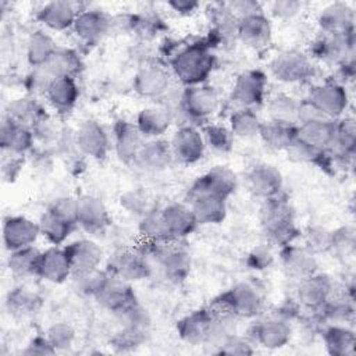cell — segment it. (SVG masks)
I'll return each instance as SVG.
<instances>
[{
	"label": "cell",
	"mask_w": 356,
	"mask_h": 356,
	"mask_svg": "<svg viewBox=\"0 0 356 356\" xmlns=\"http://www.w3.org/2000/svg\"><path fill=\"white\" fill-rule=\"evenodd\" d=\"M235 323L236 318L207 306L179 318L177 321V332L189 345H217L234 332Z\"/></svg>",
	"instance_id": "cell-1"
},
{
	"label": "cell",
	"mask_w": 356,
	"mask_h": 356,
	"mask_svg": "<svg viewBox=\"0 0 356 356\" xmlns=\"http://www.w3.org/2000/svg\"><path fill=\"white\" fill-rule=\"evenodd\" d=\"M260 224L267 241L280 248L293 243L300 236L295 222L293 209L288 197L282 193L264 199L260 207Z\"/></svg>",
	"instance_id": "cell-2"
},
{
	"label": "cell",
	"mask_w": 356,
	"mask_h": 356,
	"mask_svg": "<svg viewBox=\"0 0 356 356\" xmlns=\"http://www.w3.org/2000/svg\"><path fill=\"white\" fill-rule=\"evenodd\" d=\"M175 78L185 86L202 85L216 65L211 46L204 42H195L178 50L170 61Z\"/></svg>",
	"instance_id": "cell-3"
},
{
	"label": "cell",
	"mask_w": 356,
	"mask_h": 356,
	"mask_svg": "<svg viewBox=\"0 0 356 356\" xmlns=\"http://www.w3.org/2000/svg\"><path fill=\"white\" fill-rule=\"evenodd\" d=\"M209 306L236 320L254 318L263 312L264 298L256 285L250 282H238L217 295Z\"/></svg>",
	"instance_id": "cell-4"
},
{
	"label": "cell",
	"mask_w": 356,
	"mask_h": 356,
	"mask_svg": "<svg viewBox=\"0 0 356 356\" xmlns=\"http://www.w3.org/2000/svg\"><path fill=\"white\" fill-rule=\"evenodd\" d=\"M145 252L152 260L153 267H159L163 277L172 284L186 280L191 273V253L179 242L149 243L143 242Z\"/></svg>",
	"instance_id": "cell-5"
},
{
	"label": "cell",
	"mask_w": 356,
	"mask_h": 356,
	"mask_svg": "<svg viewBox=\"0 0 356 356\" xmlns=\"http://www.w3.org/2000/svg\"><path fill=\"white\" fill-rule=\"evenodd\" d=\"M121 328L114 332L110 339L111 346L117 352H129L145 343L150 334V316L139 303L131 306L125 312L117 314Z\"/></svg>",
	"instance_id": "cell-6"
},
{
	"label": "cell",
	"mask_w": 356,
	"mask_h": 356,
	"mask_svg": "<svg viewBox=\"0 0 356 356\" xmlns=\"http://www.w3.org/2000/svg\"><path fill=\"white\" fill-rule=\"evenodd\" d=\"M178 111L192 125L207 121L218 107V96L214 88L202 85L185 86L178 96Z\"/></svg>",
	"instance_id": "cell-7"
},
{
	"label": "cell",
	"mask_w": 356,
	"mask_h": 356,
	"mask_svg": "<svg viewBox=\"0 0 356 356\" xmlns=\"http://www.w3.org/2000/svg\"><path fill=\"white\" fill-rule=\"evenodd\" d=\"M106 270L111 275L132 282L149 278L153 273V264L142 246L122 248L114 252Z\"/></svg>",
	"instance_id": "cell-8"
},
{
	"label": "cell",
	"mask_w": 356,
	"mask_h": 356,
	"mask_svg": "<svg viewBox=\"0 0 356 356\" xmlns=\"http://www.w3.org/2000/svg\"><path fill=\"white\" fill-rule=\"evenodd\" d=\"M270 72L280 82L299 83L313 76L314 65L305 53L286 50L277 54L270 61Z\"/></svg>",
	"instance_id": "cell-9"
},
{
	"label": "cell",
	"mask_w": 356,
	"mask_h": 356,
	"mask_svg": "<svg viewBox=\"0 0 356 356\" xmlns=\"http://www.w3.org/2000/svg\"><path fill=\"white\" fill-rule=\"evenodd\" d=\"M321 115L330 120L342 117L348 107V92L343 85L337 81H327L310 89L306 99Z\"/></svg>",
	"instance_id": "cell-10"
},
{
	"label": "cell",
	"mask_w": 356,
	"mask_h": 356,
	"mask_svg": "<svg viewBox=\"0 0 356 356\" xmlns=\"http://www.w3.org/2000/svg\"><path fill=\"white\" fill-rule=\"evenodd\" d=\"M236 189V177L225 165H216L199 175L186 192V197L196 195H213L228 199Z\"/></svg>",
	"instance_id": "cell-11"
},
{
	"label": "cell",
	"mask_w": 356,
	"mask_h": 356,
	"mask_svg": "<svg viewBox=\"0 0 356 356\" xmlns=\"http://www.w3.org/2000/svg\"><path fill=\"white\" fill-rule=\"evenodd\" d=\"M132 85L139 96L160 100L171 89V74L159 63H147L138 70Z\"/></svg>",
	"instance_id": "cell-12"
},
{
	"label": "cell",
	"mask_w": 356,
	"mask_h": 356,
	"mask_svg": "<svg viewBox=\"0 0 356 356\" xmlns=\"http://www.w3.org/2000/svg\"><path fill=\"white\" fill-rule=\"evenodd\" d=\"M267 76L260 70H246L241 72L231 89V100L239 107L254 108L263 104L266 97Z\"/></svg>",
	"instance_id": "cell-13"
},
{
	"label": "cell",
	"mask_w": 356,
	"mask_h": 356,
	"mask_svg": "<svg viewBox=\"0 0 356 356\" xmlns=\"http://www.w3.org/2000/svg\"><path fill=\"white\" fill-rule=\"evenodd\" d=\"M168 142L174 160L186 165L197 163L206 150L202 132L192 124L179 127Z\"/></svg>",
	"instance_id": "cell-14"
},
{
	"label": "cell",
	"mask_w": 356,
	"mask_h": 356,
	"mask_svg": "<svg viewBox=\"0 0 356 356\" xmlns=\"http://www.w3.org/2000/svg\"><path fill=\"white\" fill-rule=\"evenodd\" d=\"M291 337V323L275 314L256 321L249 330V339L266 349H280L289 342Z\"/></svg>",
	"instance_id": "cell-15"
},
{
	"label": "cell",
	"mask_w": 356,
	"mask_h": 356,
	"mask_svg": "<svg viewBox=\"0 0 356 356\" xmlns=\"http://www.w3.org/2000/svg\"><path fill=\"white\" fill-rule=\"evenodd\" d=\"M355 33L350 35H328L321 33L310 46V54L324 63L341 64L353 58Z\"/></svg>",
	"instance_id": "cell-16"
},
{
	"label": "cell",
	"mask_w": 356,
	"mask_h": 356,
	"mask_svg": "<svg viewBox=\"0 0 356 356\" xmlns=\"http://www.w3.org/2000/svg\"><path fill=\"white\" fill-rule=\"evenodd\" d=\"M159 210L167 242H181L199 225L188 204L172 203Z\"/></svg>",
	"instance_id": "cell-17"
},
{
	"label": "cell",
	"mask_w": 356,
	"mask_h": 356,
	"mask_svg": "<svg viewBox=\"0 0 356 356\" xmlns=\"http://www.w3.org/2000/svg\"><path fill=\"white\" fill-rule=\"evenodd\" d=\"M95 299L102 307L114 313L115 316L138 303L131 282L111 274L108 275L107 281L104 282L99 293L95 296Z\"/></svg>",
	"instance_id": "cell-18"
},
{
	"label": "cell",
	"mask_w": 356,
	"mask_h": 356,
	"mask_svg": "<svg viewBox=\"0 0 356 356\" xmlns=\"http://www.w3.org/2000/svg\"><path fill=\"white\" fill-rule=\"evenodd\" d=\"M76 225L89 234L104 232L110 224V214L106 204L96 196L83 195L76 197Z\"/></svg>",
	"instance_id": "cell-19"
},
{
	"label": "cell",
	"mask_w": 356,
	"mask_h": 356,
	"mask_svg": "<svg viewBox=\"0 0 356 356\" xmlns=\"http://www.w3.org/2000/svg\"><path fill=\"white\" fill-rule=\"evenodd\" d=\"M335 284L327 274L314 273L299 281L298 285V302L307 310L316 312L320 309L332 295Z\"/></svg>",
	"instance_id": "cell-20"
},
{
	"label": "cell",
	"mask_w": 356,
	"mask_h": 356,
	"mask_svg": "<svg viewBox=\"0 0 356 356\" xmlns=\"http://www.w3.org/2000/svg\"><path fill=\"white\" fill-rule=\"evenodd\" d=\"M280 263L284 273L296 281H300L314 273H317L316 254L309 252L303 245H285L280 248Z\"/></svg>",
	"instance_id": "cell-21"
},
{
	"label": "cell",
	"mask_w": 356,
	"mask_h": 356,
	"mask_svg": "<svg viewBox=\"0 0 356 356\" xmlns=\"http://www.w3.org/2000/svg\"><path fill=\"white\" fill-rule=\"evenodd\" d=\"M39 235V222L24 216H10L3 222V243L8 252L32 246Z\"/></svg>",
	"instance_id": "cell-22"
},
{
	"label": "cell",
	"mask_w": 356,
	"mask_h": 356,
	"mask_svg": "<svg viewBox=\"0 0 356 356\" xmlns=\"http://www.w3.org/2000/svg\"><path fill=\"white\" fill-rule=\"evenodd\" d=\"M72 277L100 268L103 260L102 248L90 239H76L64 246Z\"/></svg>",
	"instance_id": "cell-23"
},
{
	"label": "cell",
	"mask_w": 356,
	"mask_h": 356,
	"mask_svg": "<svg viewBox=\"0 0 356 356\" xmlns=\"http://www.w3.org/2000/svg\"><path fill=\"white\" fill-rule=\"evenodd\" d=\"M146 138L134 122L117 120L113 125V143L117 157L125 164H134Z\"/></svg>",
	"instance_id": "cell-24"
},
{
	"label": "cell",
	"mask_w": 356,
	"mask_h": 356,
	"mask_svg": "<svg viewBox=\"0 0 356 356\" xmlns=\"http://www.w3.org/2000/svg\"><path fill=\"white\" fill-rule=\"evenodd\" d=\"M75 142L81 153L96 160L104 159L110 149L108 134L95 120H86L79 125L75 132Z\"/></svg>",
	"instance_id": "cell-25"
},
{
	"label": "cell",
	"mask_w": 356,
	"mask_h": 356,
	"mask_svg": "<svg viewBox=\"0 0 356 356\" xmlns=\"http://www.w3.org/2000/svg\"><path fill=\"white\" fill-rule=\"evenodd\" d=\"M236 38L254 50L264 49L271 40V24L267 15L260 11L238 19Z\"/></svg>",
	"instance_id": "cell-26"
},
{
	"label": "cell",
	"mask_w": 356,
	"mask_h": 356,
	"mask_svg": "<svg viewBox=\"0 0 356 356\" xmlns=\"http://www.w3.org/2000/svg\"><path fill=\"white\" fill-rule=\"evenodd\" d=\"M318 26L321 33L350 35L355 33V11L342 1L331 3L318 14Z\"/></svg>",
	"instance_id": "cell-27"
},
{
	"label": "cell",
	"mask_w": 356,
	"mask_h": 356,
	"mask_svg": "<svg viewBox=\"0 0 356 356\" xmlns=\"http://www.w3.org/2000/svg\"><path fill=\"white\" fill-rule=\"evenodd\" d=\"M174 121V111L168 104L160 103L142 108L136 115L135 125L146 139L161 138Z\"/></svg>",
	"instance_id": "cell-28"
},
{
	"label": "cell",
	"mask_w": 356,
	"mask_h": 356,
	"mask_svg": "<svg viewBox=\"0 0 356 356\" xmlns=\"http://www.w3.org/2000/svg\"><path fill=\"white\" fill-rule=\"evenodd\" d=\"M174 161L170 142L161 138L146 139L140 147L134 165L147 171V172H160L164 171Z\"/></svg>",
	"instance_id": "cell-29"
},
{
	"label": "cell",
	"mask_w": 356,
	"mask_h": 356,
	"mask_svg": "<svg viewBox=\"0 0 356 356\" xmlns=\"http://www.w3.org/2000/svg\"><path fill=\"white\" fill-rule=\"evenodd\" d=\"M282 175L278 168L271 164L261 163L252 167L248 172V185L257 197L268 199L277 196L282 191Z\"/></svg>",
	"instance_id": "cell-30"
},
{
	"label": "cell",
	"mask_w": 356,
	"mask_h": 356,
	"mask_svg": "<svg viewBox=\"0 0 356 356\" xmlns=\"http://www.w3.org/2000/svg\"><path fill=\"white\" fill-rule=\"evenodd\" d=\"M79 10L76 3L72 1H49L38 11V19L51 31H67L74 26Z\"/></svg>",
	"instance_id": "cell-31"
},
{
	"label": "cell",
	"mask_w": 356,
	"mask_h": 356,
	"mask_svg": "<svg viewBox=\"0 0 356 356\" xmlns=\"http://www.w3.org/2000/svg\"><path fill=\"white\" fill-rule=\"evenodd\" d=\"M111 28V18L100 10H82L75 22V35L86 44L97 43Z\"/></svg>",
	"instance_id": "cell-32"
},
{
	"label": "cell",
	"mask_w": 356,
	"mask_h": 356,
	"mask_svg": "<svg viewBox=\"0 0 356 356\" xmlns=\"http://www.w3.org/2000/svg\"><path fill=\"white\" fill-rule=\"evenodd\" d=\"M36 275L51 284H61L72 277L71 266L64 248L53 245L51 248L43 250Z\"/></svg>",
	"instance_id": "cell-33"
},
{
	"label": "cell",
	"mask_w": 356,
	"mask_h": 356,
	"mask_svg": "<svg viewBox=\"0 0 356 356\" xmlns=\"http://www.w3.org/2000/svg\"><path fill=\"white\" fill-rule=\"evenodd\" d=\"M335 121L321 117L299 122L296 138L313 147L330 152L335 134Z\"/></svg>",
	"instance_id": "cell-34"
},
{
	"label": "cell",
	"mask_w": 356,
	"mask_h": 356,
	"mask_svg": "<svg viewBox=\"0 0 356 356\" xmlns=\"http://www.w3.org/2000/svg\"><path fill=\"white\" fill-rule=\"evenodd\" d=\"M35 142V134L31 128L19 125L7 118L1 122L0 145L4 153L14 156H24L29 152Z\"/></svg>",
	"instance_id": "cell-35"
},
{
	"label": "cell",
	"mask_w": 356,
	"mask_h": 356,
	"mask_svg": "<svg viewBox=\"0 0 356 356\" xmlns=\"http://www.w3.org/2000/svg\"><path fill=\"white\" fill-rule=\"evenodd\" d=\"M50 106L61 114L70 113L79 97V88L75 76H60L51 81L44 93Z\"/></svg>",
	"instance_id": "cell-36"
},
{
	"label": "cell",
	"mask_w": 356,
	"mask_h": 356,
	"mask_svg": "<svg viewBox=\"0 0 356 356\" xmlns=\"http://www.w3.org/2000/svg\"><path fill=\"white\" fill-rule=\"evenodd\" d=\"M197 224H220L227 216V199L213 195L186 197Z\"/></svg>",
	"instance_id": "cell-37"
},
{
	"label": "cell",
	"mask_w": 356,
	"mask_h": 356,
	"mask_svg": "<svg viewBox=\"0 0 356 356\" xmlns=\"http://www.w3.org/2000/svg\"><path fill=\"white\" fill-rule=\"evenodd\" d=\"M6 118L19 125L28 127L33 131L39 124H42L49 117L40 103H38L33 97L26 96L15 99L7 106Z\"/></svg>",
	"instance_id": "cell-38"
},
{
	"label": "cell",
	"mask_w": 356,
	"mask_h": 356,
	"mask_svg": "<svg viewBox=\"0 0 356 356\" xmlns=\"http://www.w3.org/2000/svg\"><path fill=\"white\" fill-rule=\"evenodd\" d=\"M298 134V124L273 120L263 121L259 136L264 142V145L273 150H285L293 143Z\"/></svg>",
	"instance_id": "cell-39"
},
{
	"label": "cell",
	"mask_w": 356,
	"mask_h": 356,
	"mask_svg": "<svg viewBox=\"0 0 356 356\" xmlns=\"http://www.w3.org/2000/svg\"><path fill=\"white\" fill-rule=\"evenodd\" d=\"M39 70L51 83V81L60 76H75L82 70V60L75 50L57 49L51 58Z\"/></svg>",
	"instance_id": "cell-40"
},
{
	"label": "cell",
	"mask_w": 356,
	"mask_h": 356,
	"mask_svg": "<svg viewBox=\"0 0 356 356\" xmlns=\"http://www.w3.org/2000/svg\"><path fill=\"white\" fill-rule=\"evenodd\" d=\"M356 147V121L353 117H341L335 121L334 140L330 149L331 156L348 161L353 160Z\"/></svg>",
	"instance_id": "cell-41"
},
{
	"label": "cell",
	"mask_w": 356,
	"mask_h": 356,
	"mask_svg": "<svg viewBox=\"0 0 356 356\" xmlns=\"http://www.w3.org/2000/svg\"><path fill=\"white\" fill-rule=\"evenodd\" d=\"M325 349L332 356H352L356 346V334L345 324H327L323 330Z\"/></svg>",
	"instance_id": "cell-42"
},
{
	"label": "cell",
	"mask_w": 356,
	"mask_h": 356,
	"mask_svg": "<svg viewBox=\"0 0 356 356\" xmlns=\"http://www.w3.org/2000/svg\"><path fill=\"white\" fill-rule=\"evenodd\" d=\"M76 222L53 211L51 209H47L40 220H39V228L40 235H43L51 245H61L75 229Z\"/></svg>",
	"instance_id": "cell-43"
},
{
	"label": "cell",
	"mask_w": 356,
	"mask_h": 356,
	"mask_svg": "<svg viewBox=\"0 0 356 356\" xmlns=\"http://www.w3.org/2000/svg\"><path fill=\"white\" fill-rule=\"evenodd\" d=\"M8 312L18 317H26L35 314L42 306V298L29 288L17 286L8 292L6 299Z\"/></svg>",
	"instance_id": "cell-44"
},
{
	"label": "cell",
	"mask_w": 356,
	"mask_h": 356,
	"mask_svg": "<svg viewBox=\"0 0 356 356\" xmlns=\"http://www.w3.org/2000/svg\"><path fill=\"white\" fill-rule=\"evenodd\" d=\"M42 252L36 246H26L10 252L7 259L8 270L17 277H28L38 274V266Z\"/></svg>",
	"instance_id": "cell-45"
},
{
	"label": "cell",
	"mask_w": 356,
	"mask_h": 356,
	"mask_svg": "<svg viewBox=\"0 0 356 356\" xmlns=\"http://www.w3.org/2000/svg\"><path fill=\"white\" fill-rule=\"evenodd\" d=\"M261 120L259 118L254 108L239 107L229 115V129L234 138L241 139H252L259 136V131L261 127Z\"/></svg>",
	"instance_id": "cell-46"
},
{
	"label": "cell",
	"mask_w": 356,
	"mask_h": 356,
	"mask_svg": "<svg viewBox=\"0 0 356 356\" xmlns=\"http://www.w3.org/2000/svg\"><path fill=\"white\" fill-rule=\"evenodd\" d=\"M57 46L53 38L42 31H36L29 36L26 44V58L32 68L44 65L56 53Z\"/></svg>",
	"instance_id": "cell-47"
},
{
	"label": "cell",
	"mask_w": 356,
	"mask_h": 356,
	"mask_svg": "<svg viewBox=\"0 0 356 356\" xmlns=\"http://www.w3.org/2000/svg\"><path fill=\"white\" fill-rule=\"evenodd\" d=\"M286 153L292 161L314 164L321 168H328V167H331V163H332L331 161L332 156L328 150H321V149L313 147V146L299 140L298 138L286 149Z\"/></svg>",
	"instance_id": "cell-48"
},
{
	"label": "cell",
	"mask_w": 356,
	"mask_h": 356,
	"mask_svg": "<svg viewBox=\"0 0 356 356\" xmlns=\"http://www.w3.org/2000/svg\"><path fill=\"white\" fill-rule=\"evenodd\" d=\"M202 135L206 147L210 150L225 154L231 152L234 145V135L228 127L218 125V124H206L202 128Z\"/></svg>",
	"instance_id": "cell-49"
},
{
	"label": "cell",
	"mask_w": 356,
	"mask_h": 356,
	"mask_svg": "<svg viewBox=\"0 0 356 356\" xmlns=\"http://www.w3.org/2000/svg\"><path fill=\"white\" fill-rule=\"evenodd\" d=\"M299 107H300V102L285 93L274 95L267 103L270 118L293 122V124H298Z\"/></svg>",
	"instance_id": "cell-50"
},
{
	"label": "cell",
	"mask_w": 356,
	"mask_h": 356,
	"mask_svg": "<svg viewBox=\"0 0 356 356\" xmlns=\"http://www.w3.org/2000/svg\"><path fill=\"white\" fill-rule=\"evenodd\" d=\"M302 235L303 246L313 254H321L331 252L332 231L323 225H309Z\"/></svg>",
	"instance_id": "cell-51"
},
{
	"label": "cell",
	"mask_w": 356,
	"mask_h": 356,
	"mask_svg": "<svg viewBox=\"0 0 356 356\" xmlns=\"http://www.w3.org/2000/svg\"><path fill=\"white\" fill-rule=\"evenodd\" d=\"M108 275L110 274L107 270L96 268L93 271H89V273H85L81 275H75L72 278L75 281L76 289L81 293L95 298L99 293V291L102 289V286L104 285V282L107 281Z\"/></svg>",
	"instance_id": "cell-52"
},
{
	"label": "cell",
	"mask_w": 356,
	"mask_h": 356,
	"mask_svg": "<svg viewBox=\"0 0 356 356\" xmlns=\"http://www.w3.org/2000/svg\"><path fill=\"white\" fill-rule=\"evenodd\" d=\"M252 343L253 342L250 339L232 332L216 345L217 346L216 353L231 355V356H248L253 353Z\"/></svg>",
	"instance_id": "cell-53"
},
{
	"label": "cell",
	"mask_w": 356,
	"mask_h": 356,
	"mask_svg": "<svg viewBox=\"0 0 356 356\" xmlns=\"http://www.w3.org/2000/svg\"><path fill=\"white\" fill-rule=\"evenodd\" d=\"M355 243L356 234L353 227L345 225L332 231L331 252L337 253L338 256H350L355 252Z\"/></svg>",
	"instance_id": "cell-54"
},
{
	"label": "cell",
	"mask_w": 356,
	"mask_h": 356,
	"mask_svg": "<svg viewBox=\"0 0 356 356\" xmlns=\"http://www.w3.org/2000/svg\"><path fill=\"white\" fill-rule=\"evenodd\" d=\"M46 337L56 350L70 349L75 341V330L67 323H56L46 331Z\"/></svg>",
	"instance_id": "cell-55"
},
{
	"label": "cell",
	"mask_w": 356,
	"mask_h": 356,
	"mask_svg": "<svg viewBox=\"0 0 356 356\" xmlns=\"http://www.w3.org/2000/svg\"><path fill=\"white\" fill-rule=\"evenodd\" d=\"M274 261V254L268 246H256L246 256V266L252 270L260 271L268 268Z\"/></svg>",
	"instance_id": "cell-56"
},
{
	"label": "cell",
	"mask_w": 356,
	"mask_h": 356,
	"mask_svg": "<svg viewBox=\"0 0 356 356\" xmlns=\"http://www.w3.org/2000/svg\"><path fill=\"white\" fill-rule=\"evenodd\" d=\"M56 352H57L56 348L50 343L46 334L33 337L26 345V348L22 350V353L28 356H47V355H54Z\"/></svg>",
	"instance_id": "cell-57"
},
{
	"label": "cell",
	"mask_w": 356,
	"mask_h": 356,
	"mask_svg": "<svg viewBox=\"0 0 356 356\" xmlns=\"http://www.w3.org/2000/svg\"><path fill=\"white\" fill-rule=\"evenodd\" d=\"M300 10H302V3L293 1V0L274 1L270 6L271 14L280 19H291L295 15H298Z\"/></svg>",
	"instance_id": "cell-58"
},
{
	"label": "cell",
	"mask_w": 356,
	"mask_h": 356,
	"mask_svg": "<svg viewBox=\"0 0 356 356\" xmlns=\"http://www.w3.org/2000/svg\"><path fill=\"white\" fill-rule=\"evenodd\" d=\"M228 8L232 11V14L239 19L246 15L260 13L263 11L261 4L254 0H239V1H229L227 3Z\"/></svg>",
	"instance_id": "cell-59"
},
{
	"label": "cell",
	"mask_w": 356,
	"mask_h": 356,
	"mask_svg": "<svg viewBox=\"0 0 356 356\" xmlns=\"http://www.w3.org/2000/svg\"><path fill=\"white\" fill-rule=\"evenodd\" d=\"M167 6L179 15H192L199 8V1L195 0H171Z\"/></svg>",
	"instance_id": "cell-60"
}]
</instances>
